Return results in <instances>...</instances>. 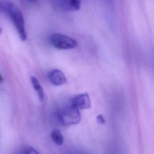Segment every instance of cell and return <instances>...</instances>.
<instances>
[{
    "label": "cell",
    "mask_w": 154,
    "mask_h": 154,
    "mask_svg": "<svg viewBox=\"0 0 154 154\" xmlns=\"http://www.w3.org/2000/svg\"><path fill=\"white\" fill-rule=\"evenodd\" d=\"M0 12L8 16L12 20L20 39H26L24 18L20 10L9 0H0Z\"/></svg>",
    "instance_id": "6da1fadb"
},
{
    "label": "cell",
    "mask_w": 154,
    "mask_h": 154,
    "mask_svg": "<svg viewBox=\"0 0 154 154\" xmlns=\"http://www.w3.org/2000/svg\"><path fill=\"white\" fill-rule=\"evenodd\" d=\"M60 122L65 126H72L78 124L81 120L79 109L70 104L63 107L58 114Z\"/></svg>",
    "instance_id": "7a4b0ae2"
},
{
    "label": "cell",
    "mask_w": 154,
    "mask_h": 154,
    "mask_svg": "<svg viewBox=\"0 0 154 154\" xmlns=\"http://www.w3.org/2000/svg\"><path fill=\"white\" fill-rule=\"evenodd\" d=\"M51 44L58 49H71L77 45L76 42L72 37L60 33H55L49 38Z\"/></svg>",
    "instance_id": "3957f363"
},
{
    "label": "cell",
    "mask_w": 154,
    "mask_h": 154,
    "mask_svg": "<svg viewBox=\"0 0 154 154\" xmlns=\"http://www.w3.org/2000/svg\"><path fill=\"white\" fill-rule=\"evenodd\" d=\"M53 2L58 8L65 11H78L81 8L79 0H53Z\"/></svg>",
    "instance_id": "277c9868"
},
{
    "label": "cell",
    "mask_w": 154,
    "mask_h": 154,
    "mask_svg": "<svg viewBox=\"0 0 154 154\" xmlns=\"http://www.w3.org/2000/svg\"><path fill=\"white\" fill-rule=\"evenodd\" d=\"M70 104L76 107L79 110L88 109L91 106L90 96L87 93L76 95L71 100Z\"/></svg>",
    "instance_id": "5b68a950"
},
{
    "label": "cell",
    "mask_w": 154,
    "mask_h": 154,
    "mask_svg": "<svg viewBox=\"0 0 154 154\" xmlns=\"http://www.w3.org/2000/svg\"><path fill=\"white\" fill-rule=\"evenodd\" d=\"M48 79L50 82L54 85H62L67 83V79L64 73L59 69L51 70L48 75Z\"/></svg>",
    "instance_id": "8992f818"
},
{
    "label": "cell",
    "mask_w": 154,
    "mask_h": 154,
    "mask_svg": "<svg viewBox=\"0 0 154 154\" xmlns=\"http://www.w3.org/2000/svg\"><path fill=\"white\" fill-rule=\"evenodd\" d=\"M31 81L32 85L33 86V88H34V90H35V91L37 93V95H38V97L40 100L42 101L44 99V92H43L42 87L40 85L38 80L35 76H31Z\"/></svg>",
    "instance_id": "52a82bcc"
},
{
    "label": "cell",
    "mask_w": 154,
    "mask_h": 154,
    "mask_svg": "<svg viewBox=\"0 0 154 154\" xmlns=\"http://www.w3.org/2000/svg\"><path fill=\"white\" fill-rule=\"evenodd\" d=\"M51 138L57 145L60 146L63 143V136L58 129H54L51 132Z\"/></svg>",
    "instance_id": "ba28073f"
},
{
    "label": "cell",
    "mask_w": 154,
    "mask_h": 154,
    "mask_svg": "<svg viewBox=\"0 0 154 154\" xmlns=\"http://www.w3.org/2000/svg\"><path fill=\"white\" fill-rule=\"evenodd\" d=\"M23 153H32V154L34 153V154H35V153H38V152L34 148H33L32 147L28 146V147H25L23 149Z\"/></svg>",
    "instance_id": "9c48e42d"
},
{
    "label": "cell",
    "mask_w": 154,
    "mask_h": 154,
    "mask_svg": "<svg viewBox=\"0 0 154 154\" xmlns=\"http://www.w3.org/2000/svg\"><path fill=\"white\" fill-rule=\"evenodd\" d=\"M97 121L100 124H104L105 123V120L102 115H99L97 117Z\"/></svg>",
    "instance_id": "30bf717a"
},
{
    "label": "cell",
    "mask_w": 154,
    "mask_h": 154,
    "mask_svg": "<svg viewBox=\"0 0 154 154\" xmlns=\"http://www.w3.org/2000/svg\"><path fill=\"white\" fill-rule=\"evenodd\" d=\"M28 1H29V2H31V3H34V2H36L38 0H27Z\"/></svg>",
    "instance_id": "8fae6325"
},
{
    "label": "cell",
    "mask_w": 154,
    "mask_h": 154,
    "mask_svg": "<svg viewBox=\"0 0 154 154\" xmlns=\"http://www.w3.org/2000/svg\"><path fill=\"white\" fill-rule=\"evenodd\" d=\"M3 81V78H2V76L0 74V81Z\"/></svg>",
    "instance_id": "7c38bea8"
},
{
    "label": "cell",
    "mask_w": 154,
    "mask_h": 154,
    "mask_svg": "<svg viewBox=\"0 0 154 154\" xmlns=\"http://www.w3.org/2000/svg\"><path fill=\"white\" fill-rule=\"evenodd\" d=\"M2 33V29L1 28V27H0V34Z\"/></svg>",
    "instance_id": "4fadbf2b"
}]
</instances>
